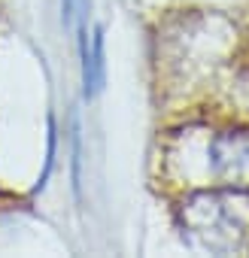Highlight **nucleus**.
Here are the masks:
<instances>
[{
  "label": "nucleus",
  "instance_id": "nucleus-1",
  "mask_svg": "<svg viewBox=\"0 0 249 258\" xmlns=\"http://www.w3.org/2000/svg\"><path fill=\"white\" fill-rule=\"evenodd\" d=\"M103 52H106V40H103V25H94L91 31V88L94 94L103 88L106 82V61H103Z\"/></svg>",
  "mask_w": 249,
  "mask_h": 258
},
{
  "label": "nucleus",
  "instance_id": "nucleus-2",
  "mask_svg": "<svg viewBox=\"0 0 249 258\" xmlns=\"http://www.w3.org/2000/svg\"><path fill=\"white\" fill-rule=\"evenodd\" d=\"M73 195L82 198V137H79V118H73Z\"/></svg>",
  "mask_w": 249,
  "mask_h": 258
},
{
  "label": "nucleus",
  "instance_id": "nucleus-3",
  "mask_svg": "<svg viewBox=\"0 0 249 258\" xmlns=\"http://www.w3.org/2000/svg\"><path fill=\"white\" fill-rule=\"evenodd\" d=\"M55 146H58V124H55V115H49V146H46V167H43V176L37 182L34 191H43L46 188V179L52 173V164H55Z\"/></svg>",
  "mask_w": 249,
  "mask_h": 258
},
{
  "label": "nucleus",
  "instance_id": "nucleus-4",
  "mask_svg": "<svg viewBox=\"0 0 249 258\" xmlns=\"http://www.w3.org/2000/svg\"><path fill=\"white\" fill-rule=\"evenodd\" d=\"M61 22H64V28H73V22H76V0H61Z\"/></svg>",
  "mask_w": 249,
  "mask_h": 258
}]
</instances>
